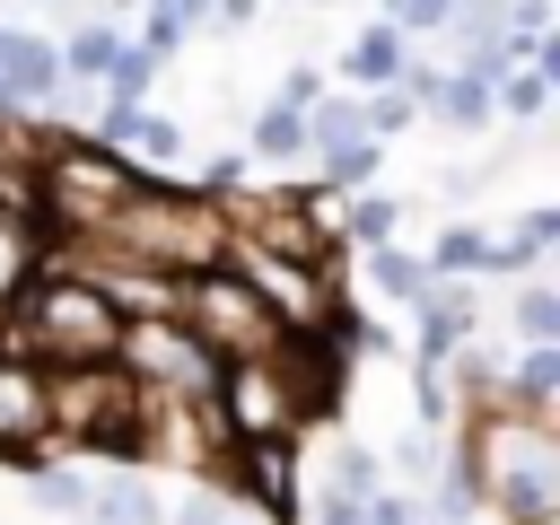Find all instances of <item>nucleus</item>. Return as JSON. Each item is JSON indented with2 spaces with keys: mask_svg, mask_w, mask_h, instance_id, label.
<instances>
[{
  "mask_svg": "<svg viewBox=\"0 0 560 525\" xmlns=\"http://www.w3.org/2000/svg\"><path fill=\"white\" fill-rule=\"evenodd\" d=\"M166 525H236V508H228L219 490H192V499H184V508H175Z\"/></svg>",
  "mask_w": 560,
  "mask_h": 525,
  "instance_id": "7c9ffc66",
  "label": "nucleus"
},
{
  "mask_svg": "<svg viewBox=\"0 0 560 525\" xmlns=\"http://www.w3.org/2000/svg\"><path fill=\"white\" fill-rule=\"evenodd\" d=\"M359 131H368L359 88H350V96H332V88H324V96L306 105V158H315V149H341V140H359Z\"/></svg>",
  "mask_w": 560,
  "mask_h": 525,
  "instance_id": "f3484780",
  "label": "nucleus"
},
{
  "mask_svg": "<svg viewBox=\"0 0 560 525\" xmlns=\"http://www.w3.org/2000/svg\"><path fill=\"white\" fill-rule=\"evenodd\" d=\"M508 315H516L525 341H560V289H551V280H525V289L508 298Z\"/></svg>",
  "mask_w": 560,
  "mask_h": 525,
  "instance_id": "4be33fe9",
  "label": "nucleus"
},
{
  "mask_svg": "<svg viewBox=\"0 0 560 525\" xmlns=\"http://www.w3.org/2000/svg\"><path fill=\"white\" fill-rule=\"evenodd\" d=\"M210 9H219V26H254L262 18V0H210Z\"/></svg>",
  "mask_w": 560,
  "mask_h": 525,
  "instance_id": "4c0bfd02",
  "label": "nucleus"
},
{
  "mask_svg": "<svg viewBox=\"0 0 560 525\" xmlns=\"http://www.w3.org/2000/svg\"><path fill=\"white\" fill-rule=\"evenodd\" d=\"M114 52H122V35H114L105 18H88L70 44H52V61H61L70 79H105V61H114Z\"/></svg>",
  "mask_w": 560,
  "mask_h": 525,
  "instance_id": "412c9836",
  "label": "nucleus"
},
{
  "mask_svg": "<svg viewBox=\"0 0 560 525\" xmlns=\"http://www.w3.org/2000/svg\"><path fill=\"white\" fill-rule=\"evenodd\" d=\"M114 359H122L149 394H210V376H219V359L201 350V332H192L175 306H140V315H122Z\"/></svg>",
  "mask_w": 560,
  "mask_h": 525,
  "instance_id": "423d86ee",
  "label": "nucleus"
},
{
  "mask_svg": "<svg viewBox=\"0 0 560 525\" xmlns=\"http://www.w3.org/2000/svg\"><path fill=\"white\" fill-rule=\"evenodd\" d=\"M79 525H166V508H158L140 464H114V472H88V516Z\"/></svg>",
  "mask_w": 560,
  "mask_h": 525,
  "instance_id": "9d476101",
  "label": "nucleus"
},
{
  "mask_svg": "<svg viewBox=\"0 0 560 525\" xmlns=\"http://www.w3.org/2000/svg\"><path fill=\"white\" fill-rule=\"evenodd\" d=\"M52 245H44V228L26 219V210H0V324H9V306H18V289L35 280V262H44Z\"/></svg>",
  "mask_w": 560,
  "mask_h": 525,
  "instance_id": "f8f14e48",
  "label": "nucleus"
},
{
  "mask_svg": "<svg viewBox=\"0 0 560 525\" xmlns=\"http://www.w3.org/2000/svg\"><path fill=\"white\" fill-rule=\"evenodd\" d=\"M61 88V61H52V44L44 35H18V26H0V105H44Z\"/></svg>",
  "mask_w": 560,
  "mask_h": 525,
  "instance_id": "1a4fd4ad",
  "label": "nucleus"
},
{
  "mask_svg": "<svg viewBox=\"0 0 560 525\" xmlns=\"http://www.w3.org/2000/svg\"><path fill=\"white\" fill-rule=\"evenodd\" d=\"M149 9H166V18H175V26H184V35H192V26H201V18H210V0H149Z\"/></svg>",
  "mask_w": 560,
  "mask_h": 525,
  "instance_id": "e433bc0d",
  "label": "nucleus"
},
{
  "mask_svg": "<svg viewBox=\"0 0 560 525\" xmlns=\"http://www.w3.org/2000/svg\"><path fill=\"white\" fill-rule=\"evenodd\" d=\"M219 210H228L236 245H262V254H289V262H324V271L341 254V228L315 210V192H245L236 184V201H219Z\"/></svg>",
  "mask_w": 560,
  "mask_h": 525,
  "instance_id": "0eeeda50",
  "label": "nucleus"
},
{
  "mask_svg": "<svg viewBox=\"0 0 560 525\" xmlns=\"http://www.w3.org/2000/svg\"><path fill=\"white\" fill-rule=\"evenodd\" d=\"M551 88H560V79H551L542 61H508V70H499V114H516V122H542Z\"/></svg>",
  "mask_w": 560,
  "mask_h": 525,
  "instance_id": "6ab92c4d",
  "label": "nucleus"
},
{
  "mask_svg": "<svg viewBox=\"0 0 560 525\" xmlns=\"http://www.w3.org/2000/svg\"><path fill=\"white\" fill-rule=\"evenodd\" d=\"M26 472H35V499H44L52 516H88V472H79V464L61 472V464H44V455H35Z\"/></svg>",
  "mask_w": 560,
  "mask_h": 525,
  "instance_id": "b1692460",
  "label": "nucleus"
},
{
  "mask_svg": "<svg viewBox=\"0 0 560 525\" xmlns=\"http://www.w3.org/2000/svg\"><path fill=\"white\" fill-rule=\"evenodd\" d=\"M35 455H52V394L44 368L0 341V464H35Z\"/></svg>",
  "mask_w": 560,
  "mask_h": 525,
  "instance_id": "6e6552de",
  "label": "nucleus"
},
{
  "mask_svg": "<svg viewBox=\"0 0 560 525\" xmlns=\"http://www.w3.org/2000/svg\"><path fill=\"white\" fill-rule=\"evenodd\" d=\"M481 262H490V236H481V228H446L438 254H429V271H455V280H472Z\"/></svg>",
  "mask_w": 560,
  "mask_h": 525,
  "instance_id": "a878e982",
  "label": "nucleus"
},
{
  "mask_svg": "<svg viewBox=\"0 0 560 525\" xmlns=\"http://www.w3.org/2000/svg\"><path fill=\"white\" fill-rule=\"evenodd\" d=\"M315 96H324V70H289V79H280V105H289V114H306Z\"/></svg>",
  "mask_w": 560,
  "mask_h": 525,
  "instance_id": "c9c22d12",
  "label": "nucleus"
},
{
  "mask_svg": "<svg viewBox=\"0 0 560 525\" xmlns=\"http://www.w3.org/2000/svg\"><path fill=\"white\" fill-rule=\"evenodd\" d=\"M332 228H341V245H359V254H368V245H385V236L402 228V210H394L385 192H368V184H359V192H350V210H341Z\"/></svg>",
  "mask_w": 560,
  "mask_h": 525,
  "instance_id": "aec40b11",
  "label": "nucleus"
},
{
  "mask_svg": "<svg viewBox=\"0 0 560 525\" xmlns=\"http://www.w3.org/2000/svg\"><path fill=\"white\" fill-rule=\"evenodd\" d=\"M368 525H420V508L402 490H368Z\"/></svg>",
  "mask_w": 560,
  "mask_h": 525,
  "instance_id": "f704fd0d",
  "label": "nucleus"
},
{
  "mask_svg": "<svg viewBox=\"0 0 560 525\" xmlns=\"http://www.w3.org/2000/svg\"><path fill=\"white\" fill-rule=\"evenodd\" d=\"M472 508H481V499H472V472L455 464V472L438 481V516H472Z\"/></svg>",
  "mask_w": 560,
  "mask_h": 525,
  "instance_id": "473e14b6",
  "label": "nucleus"
},
{
  "mask_svg": "<svg viewBox=\"0 0 560 525\" xmlns=\"http://www.w3.org/2000/svg\"><path fill=\"white\" fill-rule=\"evenodd\" d=\"M149 79H158V61H149L140 44H122V52L105 61V105H140V96H149Z\"/></svg>",
  "mask_w": 560,
  "mask_h": 525,
  "instance_id": "393cba45",
  "label": "nucleus"
},
{
  "mask_svg": "<svg viewBox=\"0 0 560 525\" xmlns=\"http://www.w3.org/2000/svg\"><path fill=\"white\" fill-rule=\"evenodd\" d=\"M122 149H140V166H158V158H184V131H175L166 114L131 105V122H122Z\"/></svg>",
  "mask_w": 560,
  "mask_h": 525,
  "instance_id": "5701e85b",
  "label": "nucleus"
},
{
  "mask_svg": "<svg viewBox=\"0 0 560 525\" xmlns=\"http://www.w3.org/2000/svg\"><path fill=\"white\" fill-rule=\"evenodd\" d=\"M376 158H385L376 131H359V140H341V149H315V192H359V184L376 175Z\"/></svg>",
  "mask_w": 560,
  "mask_h": 525,
  "instance_id": "2eb2a0df",
  "label": "nucleus"
},
{
  "mask_svg": "<svg viewBox=\"0 0 560 525\" xmlns=\"http://www.w3.org/2000/svg\"><path fill=\"white\" fill-rule=\"evenodd\" d=\"M332 490H350V499H368V490H385V472H376V455H368V446H341V455H332Z\"/></svg>",
  "mask_w": 560,
  "mask_h": 525,
  "instance_id": "c85d7f7f",
  "label": "nucleus"
},
{
  "mask_svg": "<svg viewBox=\"0 0 560 525\" xmlns=\"http://www.w3.org/2000/svg\"><path fill=\"white\" fill-rule=\"evenodd\" d=\"M560 394V341H525L516 368H499V402H525V411H551Z\"/></svg>",
  "mask_w": 560,
  "mask_h": 525,
  "instance_id": "4468645a",
  "label": "nucleus"
},
{
  "mask_svg": "<svg viewBox=\"0 0 560 525\" xmlns=\"http://www.w3.org/2000/svg\"><path fill=\"white\" fill-rule=\"evenodd\" d=\"M315 525H368V499H350V490H324V499H315Z\"/></svg>",
  "mask_w": 560,
  "mask_h": 525,
  "instance_id": "72a5a7b5",
  "label": "nucleus"
},
{
  "mask_svg": "<svg viewBox=\"0 0 560 525\" xmlns=\"http://www.w3.org/2000/svg\"><path fill=\"white\" fill-rule=\"evenodd\" d=\"M359 114H368V131H376V140H394V131H402V122H411V114H420V105H411V96H402V88H394V79H385V88H376V96H359Z\"/></svg>",
  "mask_w": 560,
  "mask_h": 525,
  "instance_id": "cd10ccee",
  "label": "nucleus"
},
{
  "mask_svg": "<svg viewBox=\"0 0 560 525\" xmlns=\"http://www.w3.org/2000/svg\"><path fill=\"white\" fill-rule=\"evenodd\" d=\"M438 525H472V516H438Z\"/></svg>",
  "mask_w": 560,
  "mask_h": 525,
  "instance_id": "58836bf2",
  "label": "nucleus"
},
{
  "mask_svg": "<svg viewBox=\"0 0 560 525\" xmlns=\"http://www.w3.org/2000/svg\"><path fill=\"white\" fill-rule=\"evenodd\" d=\"M175 44H184V26H175L166 9H149V26H140V52H149V61H166Z\"/></svg>",
  "mask_w": 560,
  "mask_h": 525,
  "instance_id": "2f4dec72",
  "label": "nucleus"
},
{
  "mask_svg": "<svg viewBox=\"0 0 560 525\" xmlns=\"http://www.w3.org/2000/svg\"><path fill=\"white\" fill-rule=\"evenodd\" d=\"M166 306H175V315H184V324L201 332V350H210V359H262V350H271V341L289 332V324L271 315V298H262V289H254V280H245L236 262L184 271Z\"/></svg>",
  "mask_w": 560,
  "mask_h": 525,
  "instance_id": "39448f33",
  "label": "nucleus"
},
{
  "mask_svg": "<svg viewBox=\"0 0 560 525\" xmlns=\"http://www.w3.org/2000/svg\"><path fill=\"white\" fill-rule=\"evenodd\" d=\"M411 411H420V429H446L455 420V394H446V376L429 359H411Z\"/></svg>",
  "mask_w": 560,
  "mask_h": 525,
  "instance_id": "bb28decb",
  "label": "nucleus"
},
{
  "mask_svg": "<svg viewBox=\"0 0 560 525\" xmlns=\"http://www.w3.org/2000/svg\"><path fill=\"white\" fill-rule=\"evenodd\" d=\"M508 245H516V254H551V245H560V210H551V201H542V210H525Z\"/></svg>",
  "mask_w": 560,
  "mask_h": 525,
  "instance_id": "c756f323",
  "label": "nucleus"
},
{
  "mask_svg": "<svg viewBox=\"0 0 560 525\" xmlns=\"http://www.w3.org/2000/svg\"><path fill=\"white\" fill-rule=\"evenodd\" d=\"M464 472H472V499H490L508 525H551L560 516V438H551V411H525V402L490 394V411H472Z\"/></svg>",
  "mask_w": 560,
  "mask_h": 525,
  "instance_id": "f03ea898",
  "label": "nucleus"
},
{
  "mask_svg": "<svg viewBox=\"0 0 560 525\" xmlns=\"http://www.w3.org/2000/svg\"><path fill=\"white\" fill-rule=\"evenodd\" d=\"M429 105L455 122V131H481L490 114H499V79L481 70V61H455V70H438V88H429Z\"/></svg>",
  "mask_w": 560,
  "mask_h": 525,
  "instance_id": "9b49d317",
  "label": "nucleus"
},
{
  "mask_svg": "<svg viewBox=\"0 0 560 525\" xmlns=\"http://www.w3.org/2000/svg\"><path fill=\"white\" fill-rule=\"evenodd\" d=\"M402 52H411V44H402V26H394V18H376V26H359V35H350L341 79H350V88H385V79L402 70Z\"/></svg>",
  "mask_w": 560,
  "mask_h": 525,
  "instance_id": "ddd939ff",
  "label": "nucleus"
},
{
  "mask_svg": "<svg viewBox=\"0 0 560 525\" xmlns=\"http://www.w3.org/2000/svg\"><path fill=\"white\" fill-rule=\"evenodd\" d=\"M88 245L114 254V262H131V271L184 280V271L228 262V210H219V192H201V184H158V175H140V192H131Z\"/></svg>",
  "mask_w": 560,
  "mask_h": 525,
  "instance_id": "f257e3e1",
  "label": "nucleus"
},
{
  "mask_svg": "<svg viewBox=\"0 0 560 525\" xmlns=\"http://www.w3.org/2000/svg\"><path fill=\"white\" fill-rule=\"evenodd\" d=\"M245 158H262V166H289V158H306V114H289L280 96L254 114V149Z\"/></svg>",
  "mask_w": 560,
  "mask_h": 525,
  "instance_id": "a211bd4d",
  "label": "nucleus"
},
{
  "mask_svg": "<svg viewBox=\"0 0 560 525\" xmlns=\"http://www.w3.org/2000/svg\"><path fill=\"white\" fill-rule=\"evenodd\" d=\"M140 158L131 149H114V140H96V131H44V149H35V228H44V245H88L131 192H140Z\"/></svg>",
  "mask_w": 560,
  "mask_h": 525,
  "instance_id": "20e7f679",
  "label": "nucleus"
},
{
  "mask_svg": "<svg viewBox=\"0 0 560 525\" xmlns=\"http://www.w3.org/2000/svg\"><path fill=\"white\" fill-rule=\"evenodd\" d=\"M114 332H122V306L79 271V262H35V280L18 289L0 341L35 368H88V359H114Z\"/></svg>",
  "mask_w": 560,
  "mask_h": 525,
  "instance_id": "7ed1b4c3",
  "label": "nucleus"
},
{
  "mask_svg": "<svg viewBox=\"0 0 560 525\" xmlns=\"http://www.w3.org/2000/svg\"><path fill=\"white\" fill-rule=\"evenodd\" d=\"M368 280H376V289H385V298H402V306H420V298H429V280H438V271H429V262H420V254H402V245H394V236H385V245H368Z\"/></svg>",
  "mask_w": 560,
  "mask_h": 525,
  "instance_id": "dca6fc26",
  "label": "nucleus"
}]
</instances>
